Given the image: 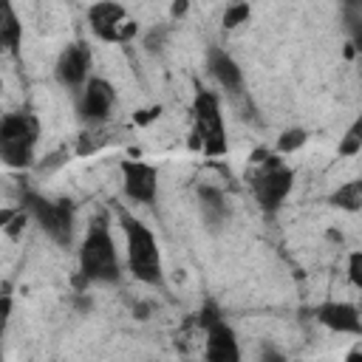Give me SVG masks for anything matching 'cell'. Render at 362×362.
<instances>
[{
    "label": "cell",
    "instance_id": "obj_15",
    "mask_svg": "<svg viewBox=\"0 0 362 362\" xmlns=\"http://www.w3.org/2000/svg\"><path fill=\"white\" fill-rule=\"evenodd\" d=\"M20 42H23V25L11 8V3L6 0L3 3V23H0V45L8 51V54H17L20 51Z\"/></svg>",
    "mask_w": 362,
    "mask_h": 362
},
{
    "label": "cell",
    "instance_id": "obj_8",
    "mask_svg": "<svg viewBox=\"0 0 362 362\" xmlns=\"http://www.w3.org/2000/svg\"><path fill=\"white\" fill-rule=\"evenodd\" d=\"M90 48L85 42H71L68 48H62V54L57 57V65H54V76L62 88L68 90H79L85 88V82L90 79Z\"/></svg>",
    "mask_w": 362,
    "mask_h": 362
},
{
    "label": "cell",
    "instance_id": "obj_21",
    "mask_svg": "<svg viewBox=\"0 0 362 362\" xmlns=\"http://www.w3.org/2000/svg\"><path fill=\"white\" fill-rule=\"evenodd\" d=\"M348 277L356 288H362V252H354L348 257Z\"/></svg>",
    "mask_w": 362,
    "mask_h": 362
},
{
    "label": "cell",
    "instance_id": "obj_11",
    "mask_svg": "<svg viewBox=\"0 0 362 362\" xmlns=\"http://www.w3.org/2000/svg\"><path fill=\"white\" fill-rule=\"evenodd\" d=\"M206 71L212 74V79L232 96L243 90V74L240 65L235 62V57L229 51H223L221 45H209L206 48Z\"/></svg>",
    "mask_w": 362,
    "mask_h": 362
},
{
    "label": "cell",
    "instance_id": "obj_20",
    "mask_svg": "<svg viewBox=\"0 0 362 362\" xmlns=\"http://www.w3.org/2000/svg\"><path fill=\"white\" fill-rule=\"evenodd\" d=\"M249 20V3H232L226 11H223V28H238L240 23Z\"/></svg>",
    "mask_w": 362,
    "mask_h": 362
},
{
    "label": "cell",
    "instance_id": "obj_2",
    "mask_svg": "<svg viewBox=\"0 0 362 362\" xmlns=\"http://www.w3.org/2000/svg\"><path fill=\"white\" fill-rule=\"evenodd\" d=\"M119 223H122L124 243H127L130 274L147 286H158L161 283V252H158L156 235L150 232V226H144L139 218H133L124 209H119Z\"/></svg>",
    "mask_w": 362,
    "mask_h": 362
},
{
    "label": "cell",
    "instance_id": "obj_22",
    "mask_svg": "<svg viewBox=\"0 0 362 362\" xmlns=\"http://www.w3.org/2000/svg\"><path fill=\"white\" fill-rule=\"evenodd\" d=\"M164 37H167V25H161V28H153L147 37H144V45H147V51H161V45H164Z\"/></svg>",
    "mask_w": 362,
    "mask_h": 362
},
{
    "label": "cell",
    "instance_id": "obj_12",
    "mask_svg": "<svg viewBox=\"0 0 362 362\" xmlns=\"http://www.w3.org/2000/svg\"><path fill=\"white\" fill-rule=\"evenodd\" d=\"M317 320L337 334L362 337V317L351 303H337V300L322 303V305H317Z\"/></svg>",
    "mask_w": 362,
    "mask_h": 362
},
{
    "label": "cell",
    "instance_id": "obj_14",
    "mask_svg": "<svg viewBox=\"0 0 362 362\" xmlns=\"http://www.w3.org/2000/svg\"><path fill=\"white\" fill-rule=\"evenodd\" d=\"M198 204H201V218L209 229H221L226 223L229 206L218 187H198Z\"/></svg>",
    "mask_w": 362,
    "mask_h": 362
},
{
    "label": "cell",
    "instance_id": "obj_16",
    "mask_svg": "<svg viewBox=\"0 0 362 362\" xmlns=\"http://www.w3.org/2000/svg\"><path fill=\"white\" fill-rule=\"evenodd\" d=\"M328 204L337 206V209H345V212L362 209V178H354V181L342 184L339 189H334L331 198H328Z\"/></svg>",
    "mask_w": 362,
    "mask_h": 362
},
{
    "label": "cell",
    "instance_id": "obj_4",
    "mask_svg": "<svg viewBox=\"0 0 362 362\" xmlns=\"http://www.w3.org/2000/svg\"><path fill=\"white\" fill-rule=\"evenodd\" d=\"M192 147H201L206 156H223L226 153V130H223V113H221V99L218 93L206 88H195L192 99Z\"/></svg>",
    "mask_w": 362,
    "mask_h": 362
},
{
    "label": "cell",
    "instance_id": "obj_25",
    "mask_svg": "<svg viewBox=\"0 0 362 362\" xmlns=\"http://www.w3.org/2000/svg\"><path fill=\"white\" fill-rule=\"evenodd\" d=\"M156 116H158V107H150V110H141V116H136V122L144 124V122H150V119H156Z\"/></svg>",
    "mask_w": 362,
    "mask_h": 362
},
{
    "label": "cell",
    "instance_id": "obj_13",
    "mask_svg": "<svg viewBox=\"0 0 362 362\" xmlns=\"http://www.w3.org/2000/svg\"><path fill=\"white\" fill-rule=\"evenodd\" d=\"M204 356L212 359V362H238L240 359V348H238V337L235 331L218 320L206 328V348H204Z\"/></svg>",
    "mask_w": 362,
    "mask_h": 362
},
{
    "label": "cell",
    "instance_id": "obj_1",
    "mask_svg": "<svg viewBox=\"0 0 362 362\" xmlns=\"http://www.w3.org/2000/svg\"><path fill=\"white\" fill-rule=\"evenodd\" d=\"M122 274V263L116 255L113 235L107 229V218L96 215L82 238L79 246V277L74 280L76 288H85L90 283H116Z\"/></svg>",
    "mask_w": 362,
    "mask_h": 362
},
{
    "label": "cell",
    "instance_id": "obj_18",
    "mask_svg": "<svg viewBox=\"0 0 362 362\" xmlns=\"http://www.w3.org/2000/svg\"><path fill=\"white\" fill-rule=\"evenodd\" d=\"M359 150H362V116H356V122L339 139V156H356Z\"/></svg>",
    "mask_w": 362,
    "mask_h": 362
},
{
    "label": "cell",
    "instance_id": "obj_23",
    "mask_svg": "<svg viewBox=\"0 0 362 362\" xmlns=\"http://www.w3.org/2000/svg\"><path fill=\"white\" fill-rule=\"evenodd\" d=\"M218 320H221V311H218V308H215L212 303H206V305H204V308L198 311V325H201L204 331H206V328H209L212 322H218Z\"/></svg>",
    "mask_w": 362,
    "mask_h": 362
},
{
    "label": "cell",
    "instance_id": "obj_24",
    "mask_svg": "<svg viewBox=\"0 0 362 362\" xmlns=\"http://www.w3.org/2000/svg\"><path fill=\"white\" fill-rule=\"evenodd\" d=\"M187 8H189V0H175V3H173V8H170V17H173V20H178V17H184V14H187Z\"/></svg>",
    "mask_w": 362,
    "mask_h": 362
},
{
    "label": "cell",
    "instance_id": "obj_10",
    "mask_svg": "<svg viewBox=\"0 0 362 362\" xmlns=\"http://www.w3.org/2000/svg\"><path fill=\"white\" fill-rule=\"evenodd\" d=\"M122 181H124V195L136 204H153L158 192V170L147 161L127 158L122 161Z\"/></svg>",
    "mask_w": 362,
    "mask_h": 362
},
{
    "label": "cell",
    "instance_id": "obj_5",
    "mask_svg": "<svg viewBox=\"0 0 362 362\" xmlns=\"http://www.w3.org/2000/svg\"><path fill=\"white\" fill-rule=\"evenodd\" d=\"M23 209L40 223V229L57 246H71V240H74V201H68V198H42L37 192H25L23 195Z\"/></svg>",
    "mask_w": 362,
    "mask_h": 362
},
{
    "label": "cell",
    "instance_id": "obj_19",
    "mask_svg": "<svg viewBox=\"0 0 362 362\" xmlns=\"http://www.w3.org/2000/svg\"><path fill=\"white\" fill-rule=\"evenodd\" d=\"M305 141H308V133H305L303 127H288V130H283V136L277 139V150H280V153H294V150H300Z\"/></svg>",
    "mask_w": 362,
    "mask_h": 362
},
{
    "label": "cell",
    "instance_id": "obj_7",
    "mask_svg": "<svg viewBox=\"0 0 362 362\" xmlns=\"http://www.w3.org/2000/svg\"><path fill=\"white\" fill-rule=\"evenodd\" d=\"M291 184H294V173L286 164H280L277 158L263 161L260 173L252 175V189H255V198L263 212L280 209V204L291 192Z\"/></svg>",
    "mask_w": 362,
    "mask_h": 362
},
{
    "label": "cell",
    "instance_id": "obj_6",
    "mask_svg": "<svg viewBox=\"0 0 362 362\" xmlns=\"http://www.w3.org/2000/svg\"><path fill=\"white\" fill-rule=\"evenodd\" d=\"M88 25L90 31L105 42H130L139 31V25L127 17V11L113 0H99L88 8Z\"/></svg>",
    "mask_w": 362,
    "mask_h": 362
},
{
    "label": "cell",
    "instance_id": "obj_17",
    "mask_svg": "<svg viewBox=\"0 0 362 362\" xmlns=\"http://www.w3.org/2000/svg\"><path fill=\"white\" fill-rule=\"evenodd\" d=\"M342 20L356 48H362V0H342Z\"/></svg>",
    "mask_w": 362,
    "mask_h": 362
},
{
    "label": "cell",
    "instance_id": "obj_9",
    "mask_svg": "<svg viewBox=\"0 0 362 362\" xmlns=\"http://www.w3.org/2000/svg\"><path fill=\"white\" fill-rule=\"evenodd\" d=\"M113 105H116L113 85L102 76H90L82 88V96H79V119L88 124H99L110 116Z\"/></svg>",
    "mask_w": 362,
    "mask_h": 362
},
{
    "label": "cell",
    "instance_id": "obj_3",
    "mask_svg": "<svg viewBox=\"0 0 362 362\" xmlns=\"http://www.w3.org/2000/svg\"><path fill=\"white\" fill-rule=\"evenodd\" d=\"M40 136V122L31 113H8L0 122V156L6 167L25 170L34 164V144Z\"/></svg>",
    "mask_w": 362,
    "mask_h": 362
}]
</instances>
